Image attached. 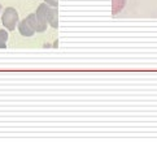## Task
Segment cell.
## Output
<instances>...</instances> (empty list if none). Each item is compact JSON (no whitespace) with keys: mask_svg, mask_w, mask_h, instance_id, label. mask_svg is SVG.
I'll return each mask as SVG.
<instances>
[{"mask_svg":"<svg viewBox=\"0 0 157 142\" xmlns=\"http://www.w3.org/2000/svg\"><path fill=\"white\" fill-rule=\"evenodd\" d=\"M2 24L7 30L13 31L18 25V12L13 7L5 8L2 16Z\"/></svg>","mask_w":157,"mask_h":142,"instance_id":"1","label":"cell"},{"mask_svg":"<svg viewBox=\"0 0 157 142\" xmlns=\"http://www.w3.org/2000/svg\"><path fill=\"white\" fill-rule=\"evenodd\" d=\"M49 9H51V7L47 4V3H43V4H40L38 7V9H36V12H35V14H36V18L39 20V22H40L42 25H44V26H48V13H49Z\"/></svg>","mask_w":157,"mask_h":142,"instance_id":"2","label":"cell"},{"mask_svg":"<svg viewBox=\"0 0 157 142\" xmlns=\"http://www.w3.org/2000/svg\"><path fill=\"white\" fill-rule=\"evenodd\" d=\"M18 31L22 37H33L35 34V30H34V27H33L30 25V22L27 21L26 18L25 20H22L21 22H18Z\"/></svg>","mask_w":157,"mask_h":142,"instance_id":"3","label":"cell"},{"mask_svg":"<svg viewBox=\"0 0 157 142\" xmlns=\"http://www.w3.org/2000/svg\"><path fill=\"white\" fill-rule=\"evenodd\" d=\"M26 20L30 22V25L34 27V30H35V33H43V31H46L47 30V27L44 26V25H42L40 22H39V20L36 18V14L35 13H31V14H29L26 17Z\"/></svg>","mask_w":157,"mask_h":142,"instance_id":"4","label":"cell"},{"mask_svg":"<svg viewBox=\"0 0 157 142\" xmlns=\"http://www.w3.org/2000/svg\"><path fill=\"white\" fill-rule=\"evenodd\" d=\"M48 25L52 26L53 29L59 27V10L57 7H51L48 13Z\"/></svg>","mask_w":157,"mask_h":142,"instance_id":"5","label":"cell"},{"mask_svg":"<svg viewBox=\"0 0 157 142\" xmlns=\"http://www.w3.org/2000/svg\"><path fill=\"white\" fill-rule=\"evenodd\" d=\"M127 0H112V14L117 16L125 8Z\"/></svg>","mask_w":157,"mask_h":142,"instance_id":"6","label":"cell"},{"mask_svg":"<svg viewBox=\"0 0 157 142\" xmlns=\"http://www.w3.org/2000/svg\"><path fill=\"white\" fill-rule=\"evenodd\" d=\"M8 31L4 29H0V48H5L7 47V42H8Z\"/></svg>","mask_w":157,"mask_h":142,"instance_id":"7","label":"cell"},{"mask_svg":"<svg viewBox=\"0 0 157 142\" xmlns=\"http://www.w3.org/2000/svg\"><path fill=\"white\" fill-rule=\"evenodd\" d=\"M44 3H47L49 7H57V5H59V0H44Z\"/></svg>","mask_w":157,"mask_h":142,"instance_id":"8","label":"cell"},{"mask_svg":"<svg viewBox=\"0 0 157 142\" xmlns=\"http://www.w3.org/2000/svg\"><path fill=\"white\" fill-rule=\"evenodd\" d=\"M0 10H2V4H0Z\"/></svg>","mask_w":157,"mask_h":142,"instance_id":"9","label":"cell"}]
</instances>
